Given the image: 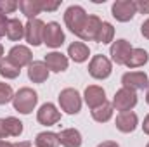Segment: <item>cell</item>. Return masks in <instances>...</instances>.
Returning <instances> with one entry per match:
<instances>
[{
    "instance_id": "cell-13",
    "label": "cell",
    "mask_w": 149,
    "mask_h": 147,
    "mask_svg": "<svg viewBox=\"0 0 149 147\" xmlns=\"http://www.w3.org/2000/svg\"><path fill=\"white\" fill-rule=\"evenodd\" d=\"M83 99H85V102L90 109H95V107H99L106 102V92L99 85H88L83 92Z\"/></svg>"
},
{
    "instance_id": "cell-34",
    "label": "cell",
    "mask_w": 149,
    "mask_h": 147,
    "mask_svg": "<svg viewBox=\"0 0 149 147\" xmlns=\"http://www.w3.org/2000/svg\"><path fill=\"white\" fill-rule=\"evenodd\" d=\"M141 33H142V37L148 38L149 40V17L142 23V26H141Z\"/></svg>"
},
{
    "instance_id": "cell-31",
    "label": "cell",
    "mask_w": 149,
    "mask_h": 147,
    "mask_svg": "<svg viewBox=\"0 0 149 147\" xmlns=\"http://www.w3.org/2000/svg\"><path fill=\"white\" fill-rule=\"evenodd\" d=\"M135 5L141 14H149V0H139V2H135Z\"/></svg>"
},
{
    "instance_id": "cell-39",
    "label": "cell",
    "mask_w": 149,
    "mask_h": 147,
    "mask_svg": "<svg viewBox=\"0 0 149 147\" xmlns=\"http://www.w3.org/2000/svg\"><path fill=\"white\" fill-rule=\"evenodd\" d=\"M146 102L149 104V87H148V92H146Z\"/></svg>"
},
{
    "instance_id": "cell-30",
    "label": "cell",
    "mask_w": 149,
    "mask_h": 147,
    "mask_svg": "<svg viewBox=\"0 0 149 147\" xmlns=\"http://www.w3.org/2000/svg\"><path fill=\"white\" fill-rule=\"evenodd\" d=\"M61 5V2H45V0H42V10H47V12H52V10H56L57 7Z\"/></svg>"
},
{
    "instance_id": "cell-18",
    "label": "cell",
    "mask_w": 149,
    "mask_h": 147,
    "mask_svg": "<svg viewBox=\"0 0 149 147\" xmlns=\"http://www.w3.org/2000/svg\"><path fill=\"white\" fill-rule=\"evenodd\" d=\"M59 144L64 147H80L81 146V133L76 128H64L57 133Z\"/></svg>"
},
{
    "instance_id": "cell-9",
    "label": "cell",
    "mask_w": 149,
    "mask_h": 147,
    "mask_svg": "<svg viewBox=\"0 0 149 147\" xmlns=\"http://www.w3.org/2000/svg\"><path fill=\"white\" fill-rule=\"evenodd\" d=\"M130 52H132V45H130L128 40H123V38L113 42L111 47H109L111 59L116 64H127V61L130 57Z\"/></svg>"
},
{
    "instance_id": "cell-14",
    "label": "cell",
    "mask_w": 149,
    "mask_h": 147,
    "mask_svg": "<svg viewBox=\"0 0 149 147\" xmlns=\"http://www.w3.org/2000/svg\"><path fill=\"white\" fill-rule=\"evenodd\" d=\"M101 24H102V21L97 16H94V14L88 16L85 24H83V28L78 33V38H81L83 42H95V37H97V31H99Z\"/></svg>"
},
{
    "instance_id": "cell-38",
    "label": "cell",
    "mask_w": 149,
    "mask_h": 147,
    "mask_svg": "<svg viewBox=\"0 0 149 147\" xmlns=\"http://www.w3.org/2000/svg\"><path fill=\"white\" fill-rule=\"evenodd\" d=\"M0 147H12V144L7 140H0Z\"/></svg>"
},
{
    "instance_id": "cell-11",
    "label": "cell",
    "mask_w": 149,
    "mask_h": 147,
    "mask_svg": "<svg viewBox=\"0 0 149 147\" xmlns=\"http://www.w3.org/2000/svg\"><path fill=\"white\" fill-rule=\"evenodd\" d=\"M37 119L40 125L45 126H52L56 123H59L61 119V111H57V107L52 102H45L40 106V109L37 111Z\"/></svg>"
},
{
    "instance_id": "cell-12",
    "label": "cell",
    "mask_w": 149,
    "mask_h": 147,
    "mask_svg": "<svg viewBox=\"0 0 149 147\" xmlns=\"http://www.w3.org/2000/svg\"><path fill=\"white\" fill-rule=\"evenodd\" d=\"M17 68H24V66H30L33 62V54L31 50L26 47V45H14L10 50H9V55H7Z\"/></svg>"
},
{
    "instance_id": "cell-26",
    "label": "cell",
    "mask_w": 149,
    "mask_h": 147,
    "mask_svg": "<svg viewBox=\"0 0 149 147\" xmlns=\"http://www.w3.org/2000/svg\"><path fill=\"white\" fill-rule=\"evenodd\" d=\"M113 38H114V28H113V24L102 21V24H101V28H99V31H97L95 42L104 45V43H111Z\"/></svg>"
},
{
    "instance_id": "cell-25",
    "label": "cell",
    "mask_w": 149,
    "mask_h": 147,
    "mask_svg": "<svg viewBox=\"0 0 149 147\" xmlns=\"http://www.w3.org/2000/svg\"><path fill=\"white\" fill-rule=\"evenodd\" d=\"M92 118L97 121V123H106L113 118V104L109 102H104L102 106L92 109Z\"/></svg>"
},
{
    "instance_id": "cell-4",
    "label": "cell",
    "mask_w": 149,
    "mask_h": 147,
    "mask_svg": "<svg viewBox=\"0 0 149 147\" xmlns=\"http://www.w3.org/2000/svg\"><path fill=\"white\" fill-rule=\"evenodd\" d=\"M111 71H113L111 61L106 55H102V54L94 55L90 59V62H88V73L95 80H106L111 74Z\"/></svg>"
},
{
    "instance_id": "cell-28",
    "label": "cell",
    "mask_w": 149,
    "mask_h": 147,
    "mask_svg": "<svg viewBox=\"0 0 149 147\" xmlns=\"http://www.w3.org/2000/svg\"><path fill=\"white\" fill-rule=\"evenodd\" d=\"M14 99V92H12V87L9 83H0V106L2 104H7Z\"/></svg>"
},
{
    "instance_id": "cell-35",
    "label": "cell",
    "mask_w": 149,
    "mask_h": 147,
    "mask_svg": "<svg viewBox=\"0 0 149 147\" xmlns=\"http://www.w3.org/2000/svg\"><path fill=\"white\" fill-rule=\"evenodd\" d=\"M97 147H120L116 142H113V140H104V142H101Z\"/></svg>"
},
{
    "instance_id": "cell-17",
    "label": "cell",
    "mask_w": 149,
    "mask_h": 147,
    "mask_svg": "<svg viewBox=\"0 0 149 147\" xmlns=\"http://www.w3.org/2000/svg\"><path fill=\"white\" fill-rule=\"evenodd\" d=\"M49 73H50V71L47 69V66H45L43 61H33V62L28 66V78H30L33 83H43V81H47Z\"/></svg>"
},
{
    "instance_id": "cell-5",
    "label": "cell",
    "mask_w": 149,
    "mask_h": 147,
    "mask_svg": "<svg viewBox=\"0 0 149 147\" xmlns=\"http://www.w3.org/2000/svg\"><path fill=\"white\" fill-rule=\"evenodd\" d=\"M137 106V94L130 88H120L114 97H113V109L125 112V111H132Z\"/></svg>"
},
{
    "instance_id": "cell-3",
    "label": "cell",
    "mask_w": 149,
    "mask_h": 147,
    "mask_svg": "<svg viewBox=\"0 0 149 147\" xmlns=\"http://www.w3.org/2000/svg\"><path fill=\"white\" fill-rule=\"evenodd\" d=\"M59 106L66 114H78L81 109V97L74 88H64L59 94Z\"/></svg>"
},
{
    "instance_id": "cell-21",
    "label": "cell",
    "mask_w": 149,
    "mask_h": 147,
    "mask_svg": "<svg viewBox=\"0 0 149 147\" xmlns=\"http://www.w3.org/2000/svg\"><path fill=\"white\" fill-rule=\"evenodd\" d=\"M5 37L9 38V40H12V42H19L21 38L24 37V26H23V23L19 19H16V17L9 19Z\"/></svg>"
},
{
    "instance_id": "cell-7",
    "label": "cell",
    "mask_w": 149,
    "mask_h": 147,
    "mask_svg": "<svg viewBox=\"0 0 149 147\" xmlns=\"http://www.w3.org/2000/svg\"><path fill=\"white\" fill-rule=\"evenodd\" d=\"M43 31H45V23L42 19H28L24 26V38L30 45L38 47L43 43Z\"/></svg>"
},
{
    "instance_id": "cell-23",
    "label": "cell",
    "mask_w": 149,
    "mask_h": 147,
    "mask_svg": "<svg viewBox=\"0 0 149 147\" xmlns=\"http://www.w3.org/2000/svg\"><path fill=\"white\" fill-rule=\"evenodd\" d=\"M21 73V68H17L9 57H2L0 59V74L3 76V78H7V80H14V78H17Z\"/></svg>"
},
{
    "instance_id": "cell-37",
    "label": "cell",
    "mask_w": 149,
    "mask_h": 147,
    "mask_svg": "<svg viewBox=\"0 0 149 147\" xmlns=\"http://www.w3.org/2000/svg\"><path fill=\"white\" fill-rule=\"evenodd\" d=\"M12 147H31V144H30L28 140H23V142H16V144H12Z\"/></svg>"
},
{
    "instance_id": "cell-20",
    "label": "cell",
    "mask_w": 149,
    "mask_h": 147,
    "mask_svg": "<svg viewBox=\"0 0 149 147\" xmlns=\"http://www.w3.org/2000/svg\"><path fill=\"white\" fill-rule=\"evenodd\" d=\"M19 9L28 19H37V16L42 12V0H21Z\"/></svg>"
},
{
    "instance_id": "cell-32",
    "label": "cell",
    "mask_w": 149,
    "mask_h": 147,
    "mask_svg": "<svg viewBox=\"0 0 149 147\" xmlns=\"http://www.w3.org/2000/svg\"><path fill=\"white\" fill-rule=\"evenodd\" d=\"M7 23H9L7 16L0 12V38H2V37H5V31H7Z\"/></svg>"
},
{
    "instance_id": "cell-27",
    "label": "cell",
    "mask_w": 149,
    "mask_h": 147,
    "mask_svg": "<svg viewBox=\"0 0 149 147\" xmlns=\"http://www.w3.org/2000/svg\"><path fill=\"white\" fill-rule=\"evenodd\" d=\"M3 119H5V128H7L9 137H19L23 133V123L17 118L9 116V118H3Z\"/></svg>"
},
{
    "instance_id": "cell-8",
    "label": "cell",
    "mask_w": 149,
    "mask_h": 147,
    "mask_svg": "<svg viewBox=\"0 0 149 147\" xmlns=\"http://www.w3.org/2000/svg\"><path fill=\"white\" fill-rule=\"evenodd\" d=\"M43 43L50 49H59L64 43V31L61 28L59 23L50 21L45 24V31H43Z\"/></svg>"
},
{
    "instance_id": "cell-2",
    "label": "cell",
    "mask_w": 149,
    "mask_h": 147,
    "mask_svg": "<svg viewBox=\"0 0 149 147\" xmlns=\"http://www.w3.org/2000/svg\"><path fill=\"white\" fill-rule=\"evenodd\" d=\"M87 17H88V14H87L85 9L80 7V5H71V7H68L66 12H64V23H66L68 30H70L71 33H74L76 37H78L80 30L83 28Z\"/></svg>"
},
{
    "instance_id": "cell-16",
    "label": "cell",
    "mask_w": 149,
    "mask_h": 147,
    "mask_svg": "<svg viewBox=\"0 0 149 147\" xmlns=\"http://www.w3.org/2000/svg\"><path fill=\"white\" fill-rule=\"evenodd\" d=\"M45 66L49 71H54V73H61V71H66L68 69V57L61 52H49L43 59Z\"/></svg>"
},
{
    "instance_id": "cell-36",
    "label": "cell",
    "mask_w": 149,
    "mask_h": 147,
    "mask_svg": "<svg viewBox=\"0 0 149 147\" xmlns=\"http://www.w3.org/2000/svg\"><path fill=\"white\" fill-rule=\"evenodd\" d=\"M142 130H144V133L149 135V114L144 118V123H142Z\"/></svg>"
},
{
    "instance_id": "cell-15",
    "label": "cell",
    "mask_w": 149,
    "mask_h": 147,
    "mask_svg": "<svg viewBox=\"0 0 149 147\" xmlns=\"http://www.w3.org/2000/svg\"><path fill=\"white\" fill-rule=\"evenodd\" d=\"M114 125H116V128H118L120 132L130 133V132H134V130L137 128L139 118H137V114H135L134 111H125V112H120V114L116 116Z\"/></svg>"
},
{
    "instance_id": "cell-6",
    "label": "cell",
    "mask_w": 149,
    "mask_h": 147,
    "mask_svg": "<svg viewBox=\"0 0 149 147\" xmlns=\"http://www.w3.org/2000/svg\"><path fill=\"white\" fill-rule=\"evenodd\" d=\"M111 14L116 21L127 23L137 14V5L134 0H116L111 7Z\"/></svg>"
},
{
    "instance_id": "cell-33",
    "label": "cell",
    "mask_w": 149,
    "mask_h": 147,
    "mask_svg": "<svg viewBox=\"0 0 149 147\" xmlns=\"http://www.w3.org/2000/svg\"><path fill=\"white\" fill-rule=\"evenodd\" d=\"M5 137H9L7 128H5V119H3V118H0V140H3Z\"/></svg>"
},
{
    "instance_id": "cell-19",
    "label": "cell",
    "mask_w": 149,
    "mask_h": 147,
    "mask_svg": "<svg viewBox=\"0 0 149 147\" xmlns=\"http://www.w3.org/2000/svg\"><path fill=\"white\" fill-rule=\"evenodd\" d=\"M68 55L73 59L74 62H85L90 55V49L83 42H73L68 47Z\"/></svg>"
},
{
    "instance_id": "cell-22",
    "label": "cell",
    "mask_w": 149,
    "mask_h": 147,
    "mask_svg": "<svg viewBox=\"0 0 149 147\" xmlns=\"http://www.w3.org/2000/svg\"><path fill=\"white\" fill-rule=\"evenodd\" d=\"M148 61H149V54L144 50V49H132L130 57H128V61H127V64H125V66H128V68L135 69V68L144 66Z\"/></svg>"
},
{
    "instance_id": "cell-24",
    "label": "cell",
    "mask_w": 149,
    "mask_h": 147,
    "mask_svg": "<svg viewBox=\"0 0 149 147\" xmlns=\"http://www.w3.org/2000/svg\"><path fill=\"white\" fill-rule=\"evenodd\" d=\"M37 147H59V137L54 132H42L35 139Z\"/></svg>"
},
{
    "instance_id": "cell-1",
    "label": "cell",
    "mask_w": 149,
    "mask_h": 147,
    "mask_svg": "<svg viewBox=\"0 0 149 147\" xmlns=\"http://www.w3.org/2000/svg\"><path fill=\"white\" fill-rule=\"evenodd\" d=\"M38 102V94L30 88V87H23L19 88L16 94H14V99H12V106L14 109L21 114H30L33 112V109L37 107Z\"/></svg>"
},
{
    "instance_id": "cell-41",
    "label": "cell",
    "mask_w": 149,
    "mask_h": 147,
    "mask_svg": "<svg viewBox=\"0 0 149 147\" xmlns=\"http://www.w3.org/2000/svg\"><path fill=\"white\" fill-rule=\"evenodd\" d=\"M146 147H149V144H148V146H146Z\"/></svg>"
},
{
    "instance_id": "cell-29",
    "label": "cell",
    "mask_w": 149,
    "mask_h": 147,
    "mask_svg": "<svg viewBox=\"0 0 149 147\" xmlns=\"http://www.w3.org/2000/svg\"><path fill=\"white\" fill-rule=\"evenodd\" d=\"M17 7H19V3L14 2V0H0V12L5 14V16L10 14V12H14Z\"/></svg>"
},
{
    "instance_id": "cell-10",
    "label": "cell",
    "mask_w": 149,
    "mask_h": 147,
    "mask_svg": "<svg viewBox=\"0 0 149 147\" xmlns=\"http://www.w3.org/2000/svg\"><path fill=\"white\" fill-rule=\"evenodd\" d=\"M121 83L125 88H130V90H144L149 87V80L148 74L142 73V71H128L121 76Z\"/></svg>"
},
{
    "instance_id": "cell-40",
    "label": "cell",
    "mask_w": 149,
    "mask_h": 147,
    "mask_svg": "<svg viewBox=\"0 0 149 147\" xmlns=\"http://www.w3.org/2000/svg\"><path fill=\"white\" fill-rule=\"evenodd\" d=\"M2 55H3V47H2V43H0V59H2Z\"/></svg>"
}]
</instances>
